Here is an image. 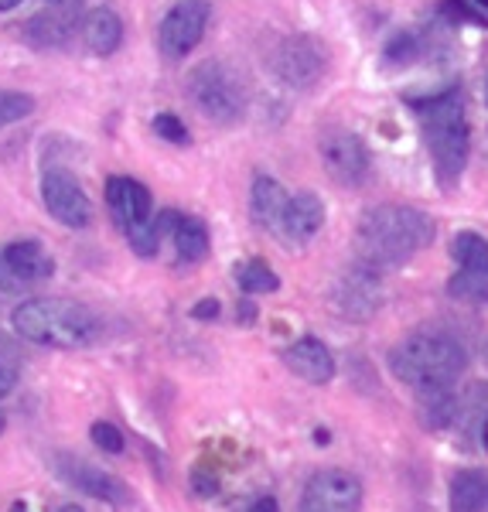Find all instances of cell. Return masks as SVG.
<instances>
[{
    "label": "cell",
    "mask_w": 488,
    "mask_h": 512,
    "mask_svg": "<svg viewBox=\"0 0 488 512\" xmlns=\"http://www.w3.org/2000/svg\"><path fill=\"white\" fill-rule=\"evenodd\" d=\"M11 325L24 342L65 352L86 349L99 338L96 311L72 297H28L14 308Z\"/></svg>",
    "instance_id": "7a4b0ae2"
},
{
    "label": "cell",
    "mask_w": 488,
    "mask_h": 512,
    "mask_svg": "<svg viewBox=\"0 0 488 512\" xmlns=\"http://www.w3.org/2000/svg\"><path fill=\"white\" fill-rule=\"evenodd\" d=\"M444 11H448L454 21H488V14L482 7L468 4V0H444Z\"/></svg>",
    "instance_id": "4dcf8cb0"
},
{
    "label": "cell",
    "mask_w": 488,
    "mask_h": 512,
    "mask_svg": "<svg viewBox=\"0 0 488 512\" xmlns=\"http://www.w3.org/2000/svg\"><path fill=\"white\" fill-rule=\"evenodd\" d=\"M270 69L274 76L291 89H308L318 86L328 72V48L321 45L314 35H304V31H294V35H284L270 48Z\"/></svg>",
    "instance_id": "8992f818"
},
{
    "label": "cell",
    "mask_w": 488,
    "mask_h": 512,
    "mask_svg": "<svg viewBox=\"0 0 488 512\" xmlns=\"http://www.w3.org/2000/svg\"><path fill=\"white\" fill-rule=\"evenodd\" d=\"M448 294L461 297V301L488 304V270H458L448 280Z\"/></svg>",
    "instance_id": "484cf974"
},
{
    "label": "cell",
    "mask_w": 488,
    "mask_h": 512,
    "mask_svg": "<svg viewBox=\"0 0 488 512\" xmlns=\"http://www.w3.org/2000/svg\"><path fill=\"white\" fill-rule=\"evenodd\" d=\"M468 369V352L458 338L444 332H417L393 345L390 373L403 386L417 393H441L451 390Z\"/></svg>",
    "instance_id": "3957f363"
},
{
    "label": "cell",
    "mask_w": 488,
    "mask_h": 512,
    "mask_svg": "<svg viewBox=\"0 0 488 512\" xmlns=\"http://www.w3.org/2000/svg\"><path fill=\"white\" fill-rule=\"evenodd\" d=\"M106 209L120 226V233L127 236L154 219V195L144 181L130 175H113L106 181Z\"/></svg>",
    "instance_id": "5bb4252c"
},
{
    "label": "cell",
    "mask_w": 488,
    "mask_h": 512,
    "mask_svg": "<svg viewBox=\"0 0 488 512\" xmlns=\"http://www.w3.org/2000/svg\"><path fill=\"white\" fill-rule=\"evenodd\" d=\"M236 284L246 294H274L280 291V277L274 274V267H267L263 260H246L236 267Z\"/></svg>",
    "instance_id": "cb8c5ba5"
},
{
    "label": "cell",
    "mask_w": 488,
    "mask_h": 512,
    "mask_svg": "<svg viewBox=\"0 0 488 512\" xmlns=\"http://www.w3.org/2000/svg\"><path fill=\"white\" fill-rule=\"evenodd\" d=\"M45 4H59V0H45Z\"/></svg>",
    "instance_id": "b9f144b4"
},
{
    "label": "cell",
    "mask_w": 488,
    "mask_h": 512,
    "mask_svg": "<svg viewBox=\"0 0 488 512\" xmlns=\"http://www.w3.org/2000/svg\"><path fill=\"white\" fill-rule=\"evenodd\" d=\"M18 4H21V0H0V14H4V11H14Z\"/></svg>",
    "instance_id": "d590c367"
},
{
    "label": "cell",
    "mask_w": 488,
    "mask_h": 512,
    "mask_svg": "<svg viewBox=\"0 0 488 512\" xmlns=\"http://www.w3.org/2000/svg\"><path fill=\"white\" fill-rule=\"evenodd\" d=\"M59 512H86V509H82V506H76V502H72V506H62Z\"/></svg>",
    "instance_id": "74e56055"
},
{
    "label": "cell",
    "mask_w": 488,
    "mask_h": 512,
    "mask_svg": "<svg viewBox=\"0 0 488 512\" xmlns=\"http://www.w3.org/2000/svg\"><path fill=\"white\" fill-rule=\"evenodd\" d=\"M4 427H7V420H4V414H0V434H4Z\"/></svg>",
    "instance_id": "60d3db41"
},
{
    "label": "cell",
    "mask_w": 488,
    "mask_h": 512,
    "mask_svg": "<svg viewBox=\"0 0 488 512\" xmlns=\"http://www.w3.org/2000/svg\"><path fill=\"white\" fill-rule=\"evenodd\" d=\"M451 256L461 270H488V239L478 233H458L451 239Z\"/></svg>",
    "instance_id": "603a6c76"
},
{
    "label": "cell",
    "mask_w": 488,
    "mask_h": 512,
    "mask_svg": "<svg viewBox=\"0 0 488 512\" xmlns=\"http://www.w3.org/2000/svg\"><path fill=\"white\" fill-rule=\"evenodd\" d=\"M420 55V41L417 35H410V31H400V35H393L390 38V45H386V52H383V59L390 62V65H410L413 59Z\"/></svg>",
    "instance_id": "f1b7e54d"
},
{
    "label": "cell",
    "mask_w": 488,
    "mask_h": 512,
    "mask_svg": "<svg viewBox=\"0 0 488 512\" xmlns=\"http://www.w3.org/2000/svg\"><path fill=\"white\" fill-rule=\"evenodd\" d=\"M239 311H243V321H253V318H256V315H253V304H243Z\"/></svg>",
    "instance_id": "8d00e7d4"
},
{
    "label": "cell",
    "mask_w": 488,
    "mask_h": 512,
    "mask_svg": "<svg viewBox=\"0 0 488 512\" xmlns=\"http://www.w3.org/2000/svg\"><path fill=\"white\" fill-rule=\"evenodd\" d=\"M21 280L11 274V270H7V263H4V256H0V294H18L21 291Z\"/></svg>",
    "instance_id": "836d02e7"
},
{
    "label": "cell",
    "mask_w": 488,
    "mask_h": 512,
    "mask_svg": "<svg viewBox=\"0 0 488 512\" xmlns=\"http://www.w3.org/2000/svg\"><path fill=\"white\" fill-rule=\"evenodd\" d=\"M178 216H181V212L164 209V212H157V216H154L151 222H144V226L134 229V233H127L130 250H134L137 256H144V260H151V256H157V253H161V243H164V239L175 233Z\"/></svg>",
    "instance_id": "7402d4cb"
},
{
    "label": "cell",
    "mask_w": 488,
    "mask_h": 512,
    "mask_svg": "<svg viewBox=\"0 0 488 512\" xmlns=\"http://www.w3.org/2000/svg\"><path fill=\"white\" fill-rule=\"evenodd\" d=\"M212 21L209 0H178L168 7V14L157 24V48L168 62H181L202 45Z\"/></svg>",
    "instance_id": "52a82bcc"
},
{
    "label": "cell",
    "mask_w": 488,
    "mask_h": 512,
    "mask_svg": "<svg viewBox=\"0 0 488 512\" xmlns=\"http://www.w3.org/2000/svg\"><path fill=\"white\" fill-rule=\"evenodd\" d=\"M420 417H424L427 427H444L448 420L458 417V400H454L451 390L420 393Z\"/></svg>",
    "instance_id": "d4e9b609"
},
{
    "label": "cell",
    "mask_w": 488,
    "mask_h": 512,
    "mask_svg": "<svg viewBox=\"0 0 488 512\" xmlns=\"http://www.w3.org/2000/svg\"><path fill=\"white\" fill-rule=\"evenodd\" d=\"M55 472L62 475L65 485H72V489L89 495V499L106 502V506H117V509L130 506V489H127V485H123L117 475L96 468L93 461L76 458V454H55Z\"/></svg>",
    "instance_id": "4fadbf2b"
},
{
    "label": "cell",
    "mask_w": 488,
    "mask_h": 512,
    "mask_svg": "<svg viewBox=\"0 0 488 512\" xmlns=\"http://www.w3.org/2000/svg\"><path fill=\"white\" fill-rule=\"evenodd\" d=\"M434 239V219L413 205H376L355 226V253L372 270H390L413 260Z\"/></svg>",
    "instance_id": "6da1fadb"
},
{
    "label": "cell",
    "mask_w": 488,
    "mask_h": 512,
    "mask_svg": "<svg viewBox=\"0 0 488 512\" xmlns=\"http://www.w3.org/2000/svg\"><path fill=\"white\" fill-rule=\"evenodd\" d=\"M89 441H93L96 448H103L106 454H120L123 448H127L123 431L117 424H110V420H96V424L89 427Z\"/></svg>",
    "instance_id": "f546056e"
},
{
    "label": "cell",
    "mask_w": 488,
    "mask_h": 512,
    "mask_svg": "<svg viewBox=\"0 0 488 512\" xmlns=\"http://www.w3.org/2000/svg\"><path fill=\"white\" fill-rule=\"evenodd\" d=\"M192 318L215 321V318H219V301H215V297H205V301H198L195 308H192Z\"/></svg>",
    "instance_id": "d6a6232c"
},
{
    "label": "cell",
    "mask_w": 488,
    "mask_h": 512,
    "mask_svg": "<svg viewBox=\"0 0 488 512\" xmlns=\"http://www.w3.org/2000/svg\"><path fill=\"white\" fill-rule=\"evenodd\" d=\"M482 444L488 448V417H485V424H482Z\"/></svg>",
    "instance_id": "f35d334b"
},
{
    "label": "cell",
    "mask_w": 488,
    "mask_h": 512,
    "mask_svg": "<svg viewBox=\"0 0 488 512\" xmlns=\"http://www.w3.org/2000/svg\"><path fill=\"white\" fill-rule=\"evenodd\" d=\"M41 205L55 222H62L65 229H89L93 222V202H89L86 188L79 185V178L72 171L59 168V164H48L41 171Z\"/></svg>",
    "instance_id": "ba28073f"
},
{
    "label": "cell",
    "mask_w": 488,
    "mask_h": 512,
    "mask_svg": "<svg viewBox=\"0 0 488 512\" xmlns=\"http://www.w3.org/2000/svg\"><path fill=\"white\" fill-rule=\"evenodd\" d=\"M14 386H18V362L7 352H0V400H7L14 393Z\"/></svg>",
    "instance_id": "1f68e13d"
},
{
    "label": "cell",
    "mask_w": 488,
    "mask_h": 512,
    "mask_svg": "<svg viewBox=\"0 0 488 512\" xmlns=\"http://www.w3.org/2000/svg\"><path fill=\"white\" fill-rule=\"evenodd\" d=\"M301 512H362V482L345 468H321L301 489Z\"/></svg>",
    "instance_id": "9c48e42d"
},
{
    "label": "cell",
    "mask_w": 488,
    "mask_h": 512,
    "mask_svg": "<svg viewBox=\"0 0 488 512\" xmlns=\"http://www.w3.org/2000/svg\"><path fill=\"white\" fill-rule=\"evenodd\" d=\"M332 304L342 318L366 321L383 308V284H379V270L355 263L335 280L332 287Z\"/></svg>",
    "instance_id": "7c38bea8"
},
{
    "label": "cell",
    "mask_w": 488,
    "mask_h": 512,
    "mask_svg": "<svg viewBox=\"0 0 488 512\" xmlns=\"http://www.w3.org/2000/svg\"><path fill=\"white\" fill-rule=\"evenodd\" d=\"M287 198L291 195L284 192V185H280L277 178L256 175L250 188V219L260 229H267V233H277L280 219H284V209H287Z\"/></svg>",
    "instance_id": "d6986e66"
},
{
    "label": "cell",
    "mask_w": 488,
    "mask_h": 512,
    "mask_svg": "<svg viewBox=\"0 0 488 512\" xmlns=\"http://www.w3.org/2000/svg\"><path fill=\"white\" fill-rule=\"evenodd\" d=\"M325 219H328V209L318 195L297 192V195L287 198V209H284V219H280L277 236L284 239L287 246H304L321 233Z\"/></svg>",
    "instance_id": "9a60e30c"
},
{
    "label": "cell",
    "mask_w": 488,
    "mask_h": 512,
    "mask_svg": "<svg viewBox=\"0 0 488 512\" xmlns=\"http://www.w3.org/2000/svg\"><path fill=\"white\" fill-rule=\"evenodd\" d=\"M475 4H478V7H482V11L488 14V0H475Z\"/></svg>",
    "instance_id": "ab89813d"
},
{
    "label": "cell",
    "mask_w": 488,
    "mask_h": 512,
    "mask_svg": "<svg viewBox=\"0 0 488 512\" xmlns=\"http://www.w3.org/2000/svg\"><path fill=\"white\" fill-rule=\"evenodd\" d=\"M420 113V127H424V140L430 161H434L437 181L444 188L458 185L465 175V164L471 154V130L465 117V99L458 89H444V93L420 99L413 103Z\"/></svg>",
    "instance_id": "277c9868"
},
{
    "label": "cell",
    "mask_w": 488,
    "mask_h": 512,
    "mask_svg": "<svg viewBox=\"0 0 488 512\" xmlns=\"http://www.w3.org/2000/svg\"><path fill=\"white\" fill-rule=\"evenodd\" d=\"M188 96H192V103L198 106L202 117L222 123V127L243 120L246 113L243 79L219 59H209L188 72Z\"/></svg>",
    "instance_id": "5b68a950"
},
{
    "label": "cell",
    "mask_w": 488,
    "mask_h": 512,
    "mask_svg": "<svg viewBox=\"0 0 488 512\" xmlns=\"http://www.w3.org/2000/svg\"><path fill=\"white\" fill-rule=\"evenodd\" d=\"M280 359H284V366L291 369L294 376H301L304 383H328V379L335 376V355L328 349L321 338L314 335H304L297 338V342L287 345L284 352H280Z\"/></svg>",
    "instance_id": "2e32d148"
},
{
    "label": "cell",
    "mask_w": 488,
    "mask_h": 512,
    "mask_svg": "<svg viewBox=\"0 0 488 512\" xmlns=\"http://www.w3.org/2000/svg\"><path fill=\"white\" fill-rule=\"evenodd\" d=\"M151 130L161 140L175 144V147H188V144H192V130L185 127V120H181L178 113H157V117L151 120Z\"/></svg>",
    "instance_id": "83f0119b"
},
{
    "label": "cell",
    "mask_w": 488,
    "mask_h": 512,
    "mask_svg": "<svg viewBox=\"0 0 488 512\" xmlns=\"http://www.w3.org/2000/svg\"><path fill=\"white\" fill-rule=\"evenodd\" d=\"M171 243H175L178 263L192 267V263H202L209 256V226H205L198 216H178L175 222V233H171Z\"/></svg>",
    "instance_id": "44dd1931"
},
{
    "label": "cell",
    "mask_w": 488,
    "mask_h": 512,
    "mask_svg": "<svg viewBox=\"0 0 488 512\" xmlns=\"http://www.w3.org/2000/svg\"><path fill=\"white\" fill-rule=\"evenodd\" d=\"M485 99H488V82H485Z\"/></svg>",
    "instance_id": "7bdbcfd3"
},
{
    "label": "cell",
    "mask_w": 488,
    "mask_h": 512,
    "mask_svg": "<svg viewBox=\"0 0 488 512\" xmlns=\"http://www.w3.org/2000/svg\"><path fill=\"white\" fill-rule=\"evenodd\" d=\"M82 0H59V4H45L38 14L18 28V35L28 41L31 48H62L82 31Z\"/></svg>",
    "instance_id": "8fae6325"
},
{
    "label": "cell",
    "mask_w": 488,
    "mask_h": 512,
    "mask_svg": "<svg viewBox=\"0 0 488 512\" xmlns=\"http://www.w3.org/2000/svg\"><path fill=\"white\" fill-rule=\"evenodd\" d=\"M35 113V96L21 89H0V130L28 120Z\"/></svg>",
    "instance_id": "4316f807"
},
{
    "label": "cell",
    "mask_w": 488,
    "mask_h": 512,
    "mask_svg": "<svg viewBox=\"0 0 488 512\" xmlns=\"http://www.w3.org/2000/svg\"><path fill=\"white\" fill-rule=\"evenodd\" d=\"M0 256H4L7 270H11L24 287L41 284V280H48L55 274L52 253H48L38 239H14V243H7L4 250H0Z\"/></svg>",
    "instance_id": "e0dca14e"
},
{
    "label": "cell",
    "mask_w": 488,
    "mask_h": 512,
    "mask_svg": "<svg viewBox=\"0 0 488 512\" xmlns=\"http://www.w3.org/2000/svg\"><path fill=\"white\" fill-rule=\"evenodd\" d=\"M246 512H280V502L274 499V495H260V499H256Z\"/></svg>",
    "instance_id": "e575fe53"
},
{
    "label": "cell",
    "mask_w": 488,
    "mask_h": 512,
    "mask_svg": "<svg viewBox=\"0 0 488 512\" xmlns=\"http://www.w3.org/2000/svg\"><path fill=\"white\" fill-rule=\"evenodd\" d=\"M451 512H488V475L478 468H465L448 485Z\"/></svg>",
    "instance_id": "ffe728a7"
},
{
    "label": "cell",
    "mask_w": 488,
    "mask_h": 512,
    "mask_svg": "<svg viewBox=\"0 0 488 512\" xmlns=\"http://www.w3.org/2000/svg\"><path fill=\"white\" fill-rule=\"evenodd\" d=\"M79 35L86 41L89 52L99 55V59H110L123 45V18L113 7H93V11H86V18H82Z\"/></svg>",
    "instance_id": "ac0fdd59"
},
{
    "label": "cell",
    "mask_w": 488,
    "mask_h": 512,
    "mask_svg": "<svg viewBox=\"0 0 488 512\" xmlns=\"http://www.w3.org/2000/svg\"><path fill=\"white\" fill-rule=\"evenodd\" d=\"M318 154L325 171L332 175V181L345 188H355L369 178L372 158H369V147L366 140L352 130H325L318 140Z\"/></svg>",
    "instance_id": "30bf717a"
}]
</instances>
